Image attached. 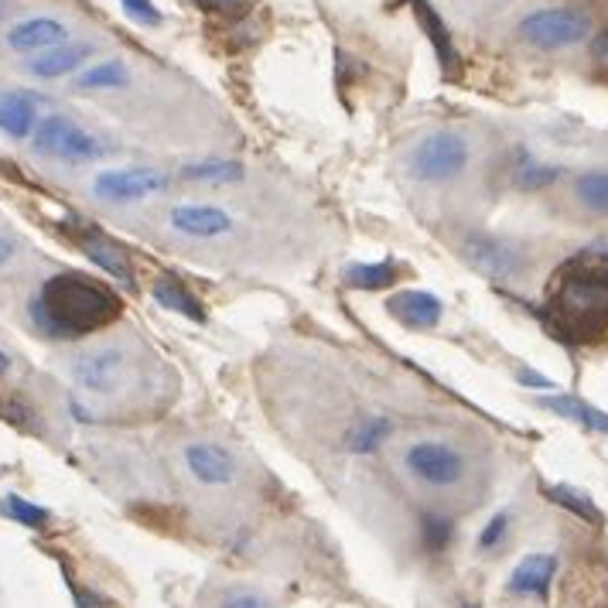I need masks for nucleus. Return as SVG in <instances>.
<instances>
[{
  "label": "nucleus",
  "instance_id": "1",
  "mask_svg": "<svg viewBox=\"0 0 608 608\" xmlns=\"http://www.w3.org/2000/svg\"><path fill=\"white\" fill-rule=\"evenodd\" d=\"M547 325L558 339L592 346L608 331V260L601 254H577L547 284Z\"/></svg>",
  "mask_w": 608,
  "mask_h": 608
},
{
  "label": "nucleus",
  "instance_id": "2",
  "mask_svg": "<svg viewBox=\"0 0 608 608\" xmlns=\"http://www.w3.org/2000/svg\"><path fill=\"white\" fill-rule=\"evenodd\" d=\"M124 315V304L103 281L90 273H55L32 304L35 325L51 339H82L109 328Z\"/></svg>",
  "mask_w": 608,
  "mask_h": 608
},
{
  "label": "nucleus",
  "instance_id": "3",
  "mask_svg": "<svg viewBox=\"0 0 608 608\" xmlns=\"http://www.w3.org/2000/svg\"><path fill=\"white\" fill-rule=\"evenodd\" d=\"M516 32L540 51H561L592 38V17L577 8H540L523 17Z\"/></svg>",
  "mask_w": 608,
  "mask_h": 608
},
{
  "label": "nucleus",
  "instance_id": "4",
  "mask_svg": "<svg viewBox=\"0 0 608 608\" xmlns=\"http://www.w3.org/2000/svg\"><path fill=\"white\" fill-rule=\"evenodd\" d=\"M468 157H472V151H468V141L461 133L437 130V133H428L424 141L413 148L410 175L428 185L452 182L468 168Z\"/></svg>",
  "mask_w": 608,
  "mask_h": 608
},
{
  "label": "nucleus",
  "instance_id": "5",
  "mask_svg": "<svg viewBox=\"0 0 608 608\" xmlns=\"http://www.w3.org/2000/svg\"><path fill=\"white\" fill-rule=\"evenodd\" d=\"M404 465L413 479L431 489H455L468 476L465 455L455 445H448V441H431V437L413 441L404 452Z\"/></svg>",
  "mask_w": 608,
  "mask_h": 608
},
{
  "label": "nucleus",
  "instance_id": "6",
  "mask_svg": "<svg viewBox=\"0 0 608 608\" xmlns=\"http://www.w3.org/2000/svg\"><path fill=\"white\" fill-rule=\"evenodd\" d=\"M35 151L42 157L66 161V164H90L103 154L96 137L62 114H51L35 127Z\"/></svg>",
  "mask_w": 608,
  "mask_h": 608
},
{
  "label": "nucleus",
  "instance_id": "7",
  "mask_svg": "<svg viewBox=\"0 0 608 608\" xmlns=\"http://www.w3.org/2000/svg\"><path fill=\"white\" fill-rule=\"evenodd\" d=\"M168 188V175H161L157 168H109L93 178V191L103 202H144L157 191Z\"/></svg>",
  "mask_w": 608,
  "mask_h": 608
},
{
  "label": "nucleus",
  "instance_id": "8",
  "mask_svg": "<svg viewBox=\"0 0 608 608\" xmlns=\"http://www.w3.org/2000/svg\"><path fill=\"white\" fill-rule=\"evenodd\" d=\"M72 376L82 390H93V394H114L124 386L127 376V352L120 346H103L93 349L86 355L75 359Z\"/></svg>",
  "mask_w": 608,
  "mask_h": 608
},
{
  "label": "nucleus",
  "instance_id": "9",
  "mask_svg": "<svg viewBox=\"0 0 608 608\" xmlns=\"http://www.w3.org/2000/svg\"><path fill=\"white\" fill-rule=\"evenodd\" d=\"M461 250H465V260L492 281H516L523 273V257L510 243L495 239L489 233H472L465 239Z\"/></svg>",
  "mask_w": 608,
  "mask_h": 608
},
{
  "label": "nucleus",
  "instance_id": "10",
  "mask_svg": "<svg viewBox=\"0 0 608 608\" xmlns=\"http://www.w3.org/2000/svg\"><path fill=\"white\" fill-rule=\"evenodd\" d=\"M172 230L191 239H215L226 236L233 230V215L223 206H202V202H188L172 209Z\"/></svg>",
  "mask_w": 608,
  "mask_h": 608
},
{
  "label": "nucleus",
  "instance_id": "11",
  "mask_svg": "<svg viewBox=\"0 0 608 608\" xmlns=\"http://www.w3.org/2000/svg\"><path fill=\"white\" fill-rule=\"evenodd\" d=\"M386 312L410 331H431L441 321V315H445V304H441L431 291L410 288V291H397L386 297Z\"/></svg>",
  "mask_w": 608,
  "mask_h": 608
},
{
  "label": "nucleus",
  "instance_id": "12",
  "mask_svg": "<svg viewBox=\"0 0 608 608\" xmlns=\"http://www.w3.org/2000/svg\"><path fill=\"white\" fill-rule=\"evenodd\" d=\"M185 465L196 482L202 486H230L236 479V461L226 448L209 445V441H199V445L185 448Z\"/></svg>",
  "mask_w": 608,
  "mask_h": 608
},
{
  "label": "nucleus",
  "instance_id": "13",
  "mask_svg": "<svg viewBox=\"0 0 608 608\" xmlns=\"http://www.w3.org/2000/svg\"><path fill=\"white\" fill-rule=\"evenodd\" d=\"M558 577V558L554 554H527L510 574V595H519V598H547L550 585H554Z\"/></svg>",
  "mask_w": 608,
  "mask_h": 608
},
{
  "label": "nucleus",
  "instance_id": "14",
  "mask_svg": "<svg viewBox=\"0 0 608 608\" xmlns=\"http://www.w3.org/2000/svg\"><path fill=\"white\" fill-rule=\"evenodd\" d=\"M66 42H69V27L59 17H27L8 32V45L14 51H27V55L59 48Z\"/></svg>",
  "mask_w": 608,
  "mask_h": 608
},
{
  "label": "nucleus",
  "instance_id": "15",
  "mask_svg": "<svg viewBox=\"0 0 608 608\" xmlns=\"http://www.w3.org/2000/svg\"><path fill=\"white\" fill-rule=\"evenodd\" d=\"M93 55V45L90 42H66L59 48H48V51H38L32 55V62H27V72L35 79H62L69 72H75L82 62H86Z\"/></svg>",
  "mask_w": 608,
  "mask_h": 608
},
{
  "label": "nucleus",
  "instance_id": "16",
  "mask_svg": "<svg viewBox=\"0 0 608 608\" xmlns=\"http://www.w3.org/2000/svg\"><path fill=\"white\" fill-rule=\"evenodd\" d=\"M38 127V109L35 100L24 96V93H11V90H0V130L14 141H24V137H32Z\"/></svg>",
  "mask_w": 608,
  "mask_h": 608
},
{
  "label": "nucleus",
  "instance_id": "17",
  "mask_svg": "<svg viewBox=\"0 0 608 608\" xmlns=\"http://www.w3.org/2000/svg\"><path fill=\"white\" fill-rule=\"evenodd\" d=\"M410 11H413V17L421 21L428 42L434 45L437 62L445 66V72H455V69H458V51H455L452 35H448V24L441 21V14L428 4V0H410Z\"/></svg>",
  "mask_w": 608,
  "mask_h": 608
},
{
  "label": "nucleus",
  "instance_id": "18",
  "mask_svg": "<svg viewBox=\"0 0 608 608\" xmlns=\"http://www.w3.org/2000/svg\"><path fill=\"white\" fill-rule=\"evenodd\" d=\"M540 404L547 410H554L558 418L564 421H574V424H582L585 431H595V434H608V413L592 407L588 400L582 397H571V394H554V397H540Z\"/></svg>",
  "mask_w": 608,
  "mask_h": 608
},
{
  "label": "nucleus",
  "instance_id": "19",
  "mask_svg": "<svg viewBox=\"0 0 608 608\" xmlns=\"http://www.w3.org/2000/svg\"><path fill=\"white\" fill-rule=\"evenodd\" d=\"M79 243H82V250L90 254V260L93 264H100L109 278H117L120 284H133V273H130V267H127V260H124V254L117 250L114 243H109L106 236H100V233H93V230H86V233H79Z\"/></svg>",
  "mask_w": 608,
  "mask_h": 608
},
{
  "label": "nucleus",
  "instance_id": "20",
  "mask_svg": "<svg viewBox=\"0 0 608 608\" xmlns=\"http://www.w3.org/2000/svg\"><path fill=\"white\" fill-rule=\"evenodd\" d=\"M342 281L355 291H383L400 281V264L397 260H379V264H352L346 267Z\"/></svg>",
  "mask_w": 608,
  "mask_h": 608
},
{
  "label": "nucleus",
  "instance_id": "21",
  "mask_svg": "<svg viewBox=\"0 0 608 608\" xmlns=\"http://www.w3.org/2000/svg\"><path fill=\"white\" fill-rule=\"evenodd\" d=\"M154 301L161 304V308H168V312H178L191 321H206V312H202V304L199 297L191 294L188 288H182L175 278H157L154 288H151Z\"/></svg>",
  "mask_w": 608,
  "mask_h": 608
},
{
  "label": "nucleus",
  "instance_id": "22",
  "mask_svg": "<svg viewBox=\"0 0 608 608\" xmlns=\"http://www.w3.org/2000/svg\"><path fill=\"white\" fill-rule=\"evenodd\" d=\"M394 431V421L390 418H366V421H359L349 434H346V448L352 455H370L383 445V437H390Z\"/></svg>",
  "mask_w": 608,
  "mask_h": 608
},
{
  "label": "nucleus",
  "instance_id": "23",
  "mask_svg": "<svg viewBox=\"0 0 608 608\" xmlns=\"http://www.w3.org/2000/svg\"><path fill=\"white\" fill-rule=\"evenodd\" d=\"M130 82V69L120 59H109V62H96L90 66L75 79L79 90H124Z\"/></svg>",
  "mask_w": 608,
  "mask_h": 608
},
{
  "label": "nucleus",
  "instance_id": "24",
  "mask_svg": "<svg viewBox=\"0 0 608 608\" xmlns=\"http://www.w3.org/2000/svg\"><path fill=\"white\" fill-rule=\"evenodd\" d=\"M243 164L239 161H196V164H185L182 178L185 182H209V185H223V182H243Z\"/></svg>",
  "mask_w": 608,
  "mask_h": 608
},
{
  "label": "nucleus",
  "instance_id": "25",
  "mask_svg": "<svg viewBox=\"0 0 608 608\" xmlns=\"http://www.w3.org/2000/svg\"><path fill=\"white\" fill-rule=\"evenodd\" d=\"M574 199L585 209L608 215V172L595 168V172H582L574 178Z\"/></svg>",
  "mask_w": 608,
  "mask_h": 608
},
{
  "label": "nucleus",
  "instance_id": "26",
  "mask_svg": "<svg viewBox=\"0 0 608 608\" xmlns=\"http://www.w3.org/2000/svg\"><path fill=\"white\" fill-rule=\"evenodd\" d=\"M547 500L550 503H558V506H564L568 513H574L577 519H585V523H601V513H598V506L588 500L585 492H577V489H571V486H547Z\"/></svg>",
  "mask_w": 608,
  "mask_h": 608
},
{
  "label": "nucleus",
  "instance_id": "27",
  "mask_svg": "<svg viewBox=\"0 0 608 608\" xmlns=\"http://www.w3.org/2000/svg\"><path fill=\"white\" fill-rule=\"evenodd\" d=\"M0 513L21 523V527H27V530H45L51 519V513L45 506H38L32 500H21V495H4V500H0Z\"/></svg>",
  "mask_w": 608,
  "mask_h": 608
},
{
  "label": "nucleus",
  "instance_id": "28",
  "mask_svg": "<svg viewBox=\"0 0 608 608\" xmlns=\"http://www.w3.org/2000/svg\"><path fill=\"white\" fill-rule=\"evenodd\" d=\"M513 178H516V188L537 191V188L554 185L561 178V172L554 168V164H540L534 157H523V164H516V168H513Z\"/></svg>",
  "mask_w": 608,
  "mask_h": 608
},
{
  "label": "nucleus",
  "instance_id": "29",
  "mask_svg": "<svg viewBox=\"0 0 608 608\" xmlns=\"http://www.w3.org/2000/svg\"><path fill=\"white\" fill-rule=\"evenodd\" d=\"M452 537H455V523L448 516H437V513L421 516V540L431 554H441L452 543Z\"/></svg>",
  "mask_w": 608,
  "mask_h": 608
},
{
  "label": "nucleus",
  "instance_id": "30",
  "mask_svg": "<svg viewBox=\"0 0 608 608\" xmlns=\"http://www.w3.org/2000/svg\"><path fill=\"white\" fill-rule=\"evenodd\" d=\"M219 608H278V605H273V598L264 595L260 588L236 585V588H226L223 595H219Z\"/></svg>",
  "mask_w": 608,
  "mask_h": 608
},
{
  "label": "nucleus",
  "instance_id": "31",
  "mask_svg": "<svg viewBox=\"0 0 608 608\" xmlns=\"http://www.w3.org/2000/svg\"><path fill=\"white\" fill-rule=\"evenodd\" d=\"M510 527H513V516H510V510H500L495 513L486 527H482V534H479V550H495L503 540H506V534H510Z\"/></svg>",
  "mask_w": 608,
  "mask_h": 608
},
{
  "label": "nucleus",
  "instance_id": "32",
  "mask_svg": "<svg viewBox=\"0 0 608 608\" xmlns=\"http://www.w3.org/2000/svg\"><path fill=\"white\" fill-rule=\"evenodd\" d=\"M124 4V11H127V17L133 21V24H144V27H157L164 17H161V11L154 8V0H120Z\"/></svg>",
  "mask_w": 608,
  "mask_h": 608
},
{
  "label": "nucleus",
  "instance_id": "33",
  "mask_svg": "<svg viewBox=\"0 0 608 608\" xmlns=\"http://www.w3.org/2000/svg\"><path fill=\"white\" fill-rule=\"evenodd\" d=\"M206 14H239L243 0H196Z\"/></svg>",
  "mask_w": 608,
  "mask_h": 608
},
{
  "label": "nucleus",
  "instance_id": "34",
  "mask_svg": "<svg viewBox=\"0 0 608 608\" xmlns=\"http://www.w3.org/2000/svg\"><path fill=\"white\" fill-rule=\"evenodd\" d=\"M17 257V239L11 236V233H4V230H0V267H4V264H11Z\"/></svg>",
  "mask_w": 608,
  "mask_h": 608
},
{
  "label": "nucleus",
  "instance_id": "35",
  "mask_svg": "<svg viewBox=\"0 0 608 608\" xmlns=\"http://www.w3.org/2000/svg\"><path fill=\"white\" fill-rule=\"evenodd\" d=\"M519 383L523 386H540V390H554V383H550L547 376H540V373H530V370L519 373Z\"/></svg>",
  "mask_w": 608,
  "mask_h": 608
},
{
  "label": "nucleus",
  "instance_id": "36",
  "mask_svg": "<svg viewBox=\"0 0 608 608\" xmlns=\"http://www.w3.org/2000/svg\"><path fill=\"white\" fill-rule=\"evenodd\" d=\"M592 48H595V55H598V59H605V62H608V32H605V35H598Z\"/></svg>",
  "mask_w": 608,
  "mask_h": 608
},
{
  "label": "nucleus",
  "instance_id": "37",
  "mask_svg": "<svg viewBox=\"0 0 608 608\" xmlns=\"http://www.w3.org/2000/svg\"><path fill=\"white\" fill-rule=\"evenodd\" d=\"M11 370V359H8V352L4 349H0V376H4Z\"/></svg>",
  "mask_w": 608,
  "mask_h": 608
},
{
  "label": "nucleus",
  "instance_id": "38",
  "mask_svg": "<svg viewBox=\"0 0 608 608\" xmlns=\"http://www.w3.org/2000/svg\"><path fill=\"white\" fill-rule=\"evenodd\" d=\"M461 608H479V605H461Z\"/></svg>",
  "mask_w": 608,
  "mask_h": 608
}]
</instances>
